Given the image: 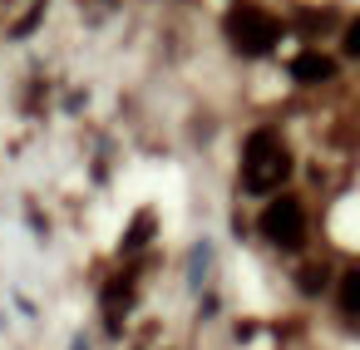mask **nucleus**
<instances>
[{"mask_svg": "<svg viewBox=\"0 0 360 350\" xmlns=\"http://www.w3.org/2000/svg\"><path fill=\"white\" fill-rule=\"evenodd\" d=\"M345 50L360 60V20H350V30H345Z\"/></svg>", "mask_w": 360, "mask_h": 350, "instance_id": "nucleus-8", "label": "nucleus"}, {"mask_svg": "<svg viewBox=\"0 0 360 350\" xmlns=\"http://www.w3.org/2000/svg\"><path fill=\"white\" fill-rule=\"evenodd\" d=\"M340 311L360 316V271H345V281H340Z\"/></svg>", "mask_w": 360, "mask_h": 350, "instance_id": "nucleus-5", "label": "nucleus"}, {"mask_svg": "<svg viewBox=\"0 0 360 350\" xmlns=\"http://www.w3.org/2000/svg\"><path fill=\"white\" fill-rule=\"evenodd\" d=\"M321 286H326V271L321 266H306L301 271V291H321Z\"/></svg>", "mask_w": 360, "mask_h": 350, "instance_id": "nucleus-7", "label": "nucleus"}, {"mask_svg": "<svg viewBox=\"0 0 360 350\" xmlns=\"http://www.w3.org/2000/svg\"><path fill=\"white\" fill-rule=\"evenodd\" d=\"M291 74H296L301 84H326V79L335 74V60H330V55H321V50H306V55H296V60H291Z\"/></svg>", "mask_w": 360, "mask_h": 350, "instance_id": "nucleus-4", "label": "nucleus"}, {"mask_svg": "<svg viewBox=\"0 0 360 350\" xmlns=\"http://www.w3.org/2000/svg\"><path fill=\"white\" fill-rule=\"evenodd\" d=\"M262 232H266L271 247L296 252V247L306 242V212H301V202H296V197H276V202H266V212H262Z\"/></svg>", "mask_w": 360, "mask_h": 350, "instance_id": "nucleus-3", "label": "nucleus"}, {"mask_svg": "<svg viewBox=\"0 0 360 350\" xmlns=\"http://www.w3.org/2000/svg\"><path fill=\"white\" fill-rule=\"evenodd\" d=\"M148 227H153V217H148V212H139V217H134V227H129V237H124V252L143 247V242H148Z\"/></svg>", "mask_w": 360, "mask_h": 350, "instance_id": "nucleus-6", "label": "nucleus"}, {"mask_svg": "<svg viewBox=\"0 0 360 350\" xmlns=\"http://www.w3.org/2000/svg\"><path fill=\"white\" fill-rule=\"evenodd\" d=\"M276 35H281V25H276L266 11H257V6H232V11H227V40H232L242 55H252V60L271 55V50H276Z\"/></svg>", "mask_w": 360, "mask_h": 350, "instance_id": "nucleus-2", "label": "nucleus"}, {"mask_svg": "<svg viewBox=\"0 0 360 350\" xmlns=\"http://www.w3.org/2000/svg\"><path fill=\"white\" fill-rule=\"evenodd\" d=\"M286 178H291V153H286V143H281L271 129H257V134L247 138V153H242V183H247V193H276Z\"/></svg>", "mask_w": 360, "mask_h": 350, "instance_id": "nucleus-1", "label": "nucleus"}]
</instances>
